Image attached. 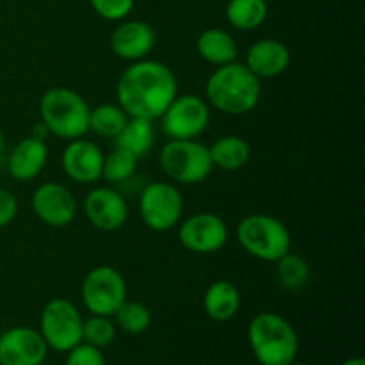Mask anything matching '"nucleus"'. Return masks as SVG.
Wrapping results in <instances>:
<instances>
[{"label":"nucleus","instance_id":"6ab92c4d","mask_svg":"<svg viewBox=\"0 0 365 365\" xmlns=\"http://www.w3.org/2000/svg\"><path fill=\"white\" fill-rule=\"evenodd\" d=\"M241 307L239 289L228 280H216L207 287L203 294V312L216 323H227Z\"/></svg>","mask_w":365,"mask_h":365},{"label":"nucleus","instance_id":"39448f33","mask_svg":"<svg viewBox=\"0 0 365 365\" xmlns=\"http://www.w3.org/2000/svg\"><path fill=\"white\" fill-rule=\"evenodd\" d=\"M237 241L246 253L274 264L291 252V232L284 221L267 214H250L237 225Z\"/></svg>","mask_w":365,"mask_h":365},{"label":"nucleus","instance_id":"1a4fd4ad","mask_svg":"<svg viewBox=\"0 0 365 365\" xmlns=\"http://www.w3.org/2000/svg\"><path fill=\"white\" fill-rule=\"evenodd\" d=\"M184 200L170 182H150L139 195V214L146 228L168 232L180 223Z\"/></svg>","mask_w":365,"mask_h":365},{"label":"nucleus","instance_id":"c756f323","mask_svg":"<svg viewBox=\"0 0 365 365\" xmlns=\"http://www.w3.org/2000/svg\"><path fill=\"white\" fill-rule=\"evenodd\" d=\"M64 365H106V356L102 349L81 342L68 351Z\"/></svg>","mask_w":365,"mask_h":365},{"label":"nucleus","instance_id":"2f4dec72","mask_svg":"<svg viewBox=\"0 0 365 365\" xmlns=\"http://www.w3.org/2000/svg\"><path fill=\"white\" fill-rule=\"evenodd\" d=\"M48 135H50V132H48V128H46V125L43 123V121H39V123H36L34 127H32L31 138L39 139V141H45Z\"/></svg>","mask_w":365,"mask_h":365},{"label":"nucleus","instance_id":"aec40b11","mask_svg":"<svg viewBox=\"0 0 365 365\" xmlns=\"http://www.w3.org/2000/svg\"><path fill=\"white\" fill-rule=\"evenodd\" d=\"M196 52L205 63L212 66H223V64L237 61V43L227 31L217 27L205 29L196 39Z\"/></svg>","mask_w":365,"mask_h":365},{"label":"nucleus","instance_id":"4be33fe9","mask_svg":"<svg viewBox=\"0 0 365 365\" xmlns=\"http://www.w3.org/2000/svg\"><path fill=\"white\" fill-rule=\"evenodd\" d=\"M114 146L130 152L132 155H146L153 146V125L143 118H128L123 130L114 138Z\"/></svg>","mask_w":365,"mask_h":365},{"label":"nucleus","instance_id":"20e7f679","mask_svg":"<svg viewBox=\"0 0 365 365\" xmlns=\"http://www.w3.org/2000/svg\"><path fill=\"white\" fill-rule=\"evenodd\" d=\"M89 110L84 98L68 88H52L39 100V116L50 135L73 141L89 132Z\"/></svg>","mask_w":365,"mask_h":365},{"label":"nucleus","instance_id":"9b49d317","mask_svg":"<svg viewBox=\"0 0 365 365\" xmlns=\"http://www.w3.org/2000/svg\"><path fill=\"white\" fill-rule=\"evenodd\" d=\"M178 241L187 252L210 255L227 245L228 227L217 214L198 212L182 221L178 227Z\"/></svg>","mask_w":365,"mask_h":365},{"label":"nucleus","instance_id":"412c9836","mask_svg":"<svg viewBox=\"0 0 365 365\" xmlns=\"http://www.w3.org/2000/svg\"><path fill=\"white\" fill-rule=\"evenodd\" d=\"M209 155L214 168L223 171H237L248 164L252 148L241 135H221L210 145Z\"/></svg>","mask_w":365,"mask_h":365},{"label":"nucleus","instance_id":"5701e85b","mask_svg":"<svg viewBox=\"0 0 365 365\" xmlns=\"http://www.w3.org/2000/svg\"><path fill=\"white\" fill-rule=\"evenodd\" d=\"M128 114L118 103H100L89 110V132L103 139H114L128 121Z\"/></svg>","mask_w":365,"mask_h":365},{"label":"nucleus","instance_id":"ddd939ff","mask_svg":"<svg viewBox=\"0 0 365 365\" xmlns=\"http://www.w3.org/2000/svg\"><path fill=\"white\" fill-rule=\"evenodd\" d=\"M46 353L48 346L34 328L14 327L0 335V365H39Z\"/></svg>","mask_w":365,"mask_h":365},{"label":"nucleus","instance_id":"b1692460","mask_svg":"<svg viewBox=\"0 0 365 365\" xmlns=\"http://www.w3.org/2000/svg\"><path fill=\"white\" fill-rule=\"evenodd\" d=\"M266 0H230L227 6V20L237 31H255L266 21Z\"/></svg>","mask_w":365,"mask_h":365},{"label":"nucleus","instance_id":"72a5a7b5","mask_svg":"<svg viewBox=\"0 0 365 365\" xmlns=\"http://www.w3.org/2000/svg\"><path fill=\"white\" fill-rule=\"evenodd\" d=\"M4 145H6V138H4V132L0 130V153H2V150H4Z\"/></svg>","mask_w":365,"mask_h":365},{"label":"nucleus","instance_id":"9d476101","mask_svg":"<svg viewBox=\"0 0 365 365\" xmlns=\"http://www.w3.org/2000/svg\"><path fill=\"white\" fill-rule=\"evenodd\" d=\"M159 120L170 139H196L209 127V103L196 95H177Z\"/></svg>","mask_w":365,"mask_h":365},{"label":"nucleus","instance_id":"423d86ee","mask_svg":"<svg viewBox=\"0 0 365 365\" xmlns=\"http://www.w3.org/2000/svg\"><path fill=\"white\" fill-rule=\"evenodd\" d=\"M159 166L170 180L184 185L200 184L214 170L209 146L195 139H170L159 152Z\"/></svg>","mask_w":365,"mask_h":365},{"label":"nucleus","instance_id":"a211bd4d","mask_svg":"<svg viewBox=\"0 0 365 365\" xmlns=\"http://www.w3.org/2000/svg\"><path fill=\"white\" fill-rule=\"evenodd\" d=\"M48 160V148L45 141L25 138L14 145L7 157V171L18 182H29L38 177Z\"/></svg>","mask_w":365,"mask_h":365},{"label":"nucleus","instance_id":"393cba45","mask_svg":"<svg viewBox=\"0 0 365 365\" xmlns=\"http://www.w3.org/2000/svg\"><path fill=\"white\" fill-rule=\"evenodd\" d=\"M274 264H277L278 284L287 291H299L309 284L310 267L303 257L289 252Z\"/></svg>","mask_w":365,"mask_h":365},{"label":"nucleus","instance_id":"2eb2a0df","mask_svg":"<svg viewBox=\"0 0 365 365\" xmlns=\"http://www.w3.org/2000/svg\"><path fill=\"white\" fill-rule=\"evenodd\" d=\"M103 152L88 139H73L61 155V168L70 180L78 184H93L102 178Z\"/></svg>","mask_w":365,"mask_h":365},{"label":"nucleus","instance_id":"6e6552de","mask_svg":"<svg viewBox=\"0 0 365 365\" xmlns=\"http://www.w3.org/2000/svg\"><path fill=\"white\" fill-rule=\"evenodd\" d=\"M82 303L93 316L113 317L127 299V284L116 267H93L81 285Z\"/></svg>","mask_w":365,"mask_h":365},{"label":"nucleus","instance_id":"7c9ffc66","mask_svg":"<svg viewBox=\"0 0 365 365\" xmlns=\"http://www.w3.org/2000/svg\"><path fill=\"white\" fill-rule=\"evenodd\" d=\"M18 214V200L7 189L0 187V230L9 227Z\"/></svg>","mask_w":365,"mask_h":365},{"label":"nucleus","instance_id":"f257e3e1","mask_svg":"<svg viewBox=\"0 0 365 365\" xmlns=\"http://www.w3.org/2000/svg\"><path fill=\"white\" fill-rule=\"evenodd\" d=\"M178 95L177 77L160 61H134L116 84L118 106L130 118L159 120Z\"/></svg>","mask_w":365,"mask_h":365},{"label":"nucleus","instance_id":"c85d7f7f","mask_svg":"<svg viewBox=\"0 0 365 365\" xmlns=\"http://www.w3.org/2000/svg\"><path fill=\"white\" fill-rule=\"evenodd\" d=\"M98 16L109 21H120L134 7V0H89Z\"/></svg>","mask_w":365,"mask_h":365},{"label":"nucleus","instance_id":"a878e982","mask_svg":"<svg viewBox=\"0 0 365 365\" xmlns=\"http://www.w3.org/2000/svg\"><path fill=\"white\" fill-rule=\"evenodd\" d=\"M138 157L130 152L114 146L109 155H103L102 178H106L110 184H125L134 177L138 170Z\"/></svg>","mask_w":365,"mask_h":365},{"label":"nucleus","instance_id":"f8f14e48","mask_svg":"<svg viewBox=\"0 0 365 365\" xmlns=\"http://www.w3.org/2000/svg\"><path fill=\"white\" fill-rule=\"evenodd\" d=\"M31 207L41 223L52 228L71 225L77 214V202L66 185L59 182H45L32 192Z\"/></svg>","mask_w":365,"mask_h":365},{"label":"nucleus","instance_id":"f03ea898","mask_svg":"<svg viewBox=\"0 0 365 365\" xmlns=\"http://www.w3.org/2000/svg\"><path fill=\"white\" fill-rule=\"evenodd\" d=\"M260 93V78H257L245 63L234 61L217 66L207 78L205 102L225 114L242 116L259 106Z\"/></svg>","mask_w":365,"mask_h":365},{"label":"nucleus","instance_id":"4468645a","mask_svg":"<svg viewBox=\"0 0 365 365\" xmlns=\"http://www.w3.org/2000/svg\"><path fill=\"white\" fill-rule=\"evenodd\" d=\"M84 214L96 230L116 232L127 221L128 205L116 189L95 187L84 198Z\"/></svg>","mask_w":365,"mask_h":365},{"label":"nucleus","instance_id":"cd10ccee","mask_svg":"<svg viewBox=\"0 0 365 365\" xmlns=\"http://www.w3.org/2000/svg\"><path fill=\"white\" fill-rule=\"evenodd\" d=\"M116 339V324L107 316H91L82 324V342L103 349Z\"/></svg>","mask_w":365,"mask_h":365},{"label":"nucleus","instance_id":"bb28decb","mask_svg":"<svg viewBox=\"0 0 365 365\" xmlns=\"http://www.w3.org/2000/svg\"><path fill=\"white\" fill-rule=\"evenodd\" d=\"M116 324L128 335H141L152 324V314L148 307L139 302H128L125 299L120 309L114 312Z\"/></svg>","mask_w":365,"mask_h":365},{"label":"nucleus","instance_id":"f3484780","mask_svg":"<svg viewBox=\"0 0 365 365\" xmlns=\"http://www.w3.org/2000/svg\"><path fill=\"white\" fill-rule=\"evenodd\" d=\"M245 64L257 78L280 77L291 64V52L278 39H259L246 52Z\"/></svg>","mask_w":365,"mask_h":365},{"label":"nucleus","instance_id":"0eeeda50","mask_svg":"<svg viewBox=\"0 0 365 365\" xmlns=\"http://www.w3.org/2000/svg\"><path fill=\"white\" fill-rule=\"evenodd\" d=\"M82 324L84 319L73 303L64 298H53L43 307L39 334L48 349L68 353L82 342Z\"/></svg>","mask_w":365,"mask_h":365},{"label":"nucleus","instance_id":"f704fd0d","mask_svg":"<svg viewBox=\"0 0 365 365\" xmlns=\"http://www.w3.org/2000/svg\"><path fill=\"white\" fill-rule=\"evenodd\" d=\"M289 365H309V364H302V362H296V360H294V362L289 364Z\"/></svg>","mask_w":365,"mask_h":365},{"label":"nucleus","instance_id":"c9c22d12","mask_svg":"<svg viewBox=\"0 0 365 365\" xmlns=\"http://www.w3.org/2000/svg\"><path fill=\"white\" fill-rule=\"evenodd\" d=\"M39 365H50V364H45V362H41Z\"/></svg>","mask_w":365,"mask_h":365},{"label":"nucleus","instance_id":"473e14b6","mask_svg":"<svg viewBox=\"0 0 365 365\" xmlns=\"http://www.w3.org/2000/svg\"><path fill=\"white\" fill-rule=\"evenodd\" d=\"M341 365H365V360L362 359V356H353V359L344 360Z\"/></svg>","mask_w":365,"mask_h":365},{"label":"nucleus","instance_id":"7ed1b4c3","mask_svg":"<svg viewBox=\"0 0 365 365\" xmlns=\"http://www.w3.org/2000/svg\"><path fill=\"white\" fill-rule=\"evenodd\" d=\"M248 342L260 365H289L298 355V334L285 317L260 312L248 327Z\"/></svg>","mask_w":365,"mask_h":365},{"label":"nucleus","instance_id":"dca6fc26","mask_svg":"<svg viewBox=\"0 0 365 365\" xmlns=\"http://www.w3.org/2000/svg\"><path fill=\"white\" fill-rule=\"evenodd\" d=\"M157 41L155 31L143 20H128L118 25L109 39V46L116 57L123 61L146 59Z\"/></svg>","mask_w":365,"mask_h":365}]
</instances>
